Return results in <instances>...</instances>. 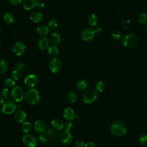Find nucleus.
<instances>
[{"label": "nucleus", "instance_id": "1", "mask_svg": "<svg viewBox=\"0 0 147 147\" xmlns=\"http://www.w3.org/2000/svg\"><path fill=\"white\" fill-rule=\"evenodd\" d=\"M110 131L113 135L117 137L123 136L126 133L125 125L121 121H115L110 126Z\"/></svg>", "mask_w": 147, "mask_h": 147}, {"label": "nucleus", "instance_id": "2", "mask_svg": "<svg viewBox=\"0 0 147 147\" xmlns=\"http://www.w3.org/2000/svg\"><path fill=\"white\" fill-rule=\"evenodd\" d=\"M24 98L25 101L30 105H37L40 100L38 91L37 90L33 88H32L26 91Z\"/></svg>", "mask_w": 147, "mask_h": 147}, {"label": "nucleus", "instance_id": "3", "mask_svg": "<svg viewBox=\"0 0 147 147\" xmlns=\"http://www.w3.org/2000/svg\"><path fill=\"white\" fill-rule=\"evenodd\" d=\"M138 38L135 34L130 33L126 35L122 40V44L127 48L134 47L137 43Z\"/></svg>", "mask_w": 147, "mask_h": 147}, {"label": "nucleus", "instance_id": "4", "mask_svg": "<svg viewBox=\"0 0 147 147\" xmlns=\"http://www.w3.org/2000/svg\"><path fill=\"white\" fill-rule=\"evenodd\" d=\"M98 98V93L94 89H88L83 94V99L85 103L91 104L94 103Z\"/></svg>", "mask_w": 147, "mask_h": 147}, {"label": "nucleus", "instance_id": "5", "mask_svg": "<svg viewBox=\"0 0 147 147\" xmlns=\"http://www.w3.org/2000/svg\"><path fill=\"white\" fill-rule=\"evenodd\" d=\"M11 98L13 99L17 102H21L24 98V92L23 89L18 86H15L11 91Z\"/></svg>", "mask_w": 147, "mask_h": 147}, {"label": "nucleus", "instance_id": "6", "mask_svg": "<svg viewBox=\"0 0 147 147\" xmlns=\"http://www.w3.org/2000/svg\"><path fill=\"white\" fill-rule=\"evenodd\" d=\"M62 68L61 61L57 58H53L49 63V69L53 74H57Z\"/></svg>", "mask_w": 147, "mask_h": 147}, {"label": "nucleus", "instance_id": "7", "mask_svg": "<svg viewBox=\"0 0 147 147\" xmlns=\"http://www.w3.org/2000/svg\"><path fill=\"white\" fill-rule=\"evenodd\" d=\"M24 144L27 147H35L37 145V139L36 137L30 134H25L22 138Z\"/></svg>", "mask_w": 147, "mask_h": 147}, {"label": "nucleus", "instance_id": "8", "mask_svg": "<svg viewBox=\"0 0 147 147\" xmlns=\"http://www.w3.org/2000/svg\"><path fill=\"white\" fill-rule=\"evenodd\" d=\"M38 82V77L34 74L27 75L24 79V84L29 88H33Z\"/></svg>", "mask_w": 147, "mask_h": 147}, {"label": "nucleus", "instance_id": "9", "mask_svg": "<svg viewBox=\"0 0 147 147\" xmlns=\"http://www.w3.org/2000/svg\"><path fill=\"white\" fill-rule=\"evenodd\" d=\"M16 105L12 101H7L5 102L2 107V111L3 113L9 115L12 114L16 109Z\"/></svg>", "mask_w": 147, "mask_h": 147}, {"label": "nucleus", "instance_id": "10", "mask_svg": "<svg viewBox=\"0 0 147 147\" xmlns=\"http://www.w3.org/2000/svg\"><path fill=\"white\" fill-rule=\"evenodd\" d=\"M95 33L93 29L91 28H86L81 33L80 37L83 41H90L93 39L94 37Z\"/></svg>", "mask_w": 147, "mask_h": 147}, {"label": "nucleus", "instance_id": "11", "mask_svg": "<svg viewBox=\"0 0 147 147\" xmlns=\"http://www.w3.org/2000/svg\"><path fill=\"white\" fill-rule=\"evenodd\" d=\"M26 46L24 43L21 41L16 42L13 47V52L17 56L22 55L25 51Z\"/></svg>", "mask_w": 147, "mask_h": 147}, {"label": "nucleus", "instance_id": "12", "mask_svg": "<svg viewBox=\"0 0 147 147\" xmlns=\"http://www.w3.org/2000/svg\"><path fill=\"white\" fill-rule=\"evenodd\" d=\"M60 140L64 144H69L72 140V136L69 131L65 130L60 134Z\"/></svg>", "mask_w": 147, "mask_h": 147}, {"label": "nucleus", "instance_id": "13", "mask_svg": "<svg viewBox=\"0 0 147 147\" xmlns=\"http://www.w3.org/2000/svg\"><path fill=\"white\" fill-rule=\"evenodd\" d=\"M45 122L42 119H37L34 123V129L38 133H42L46 129Z\"/></svg>", "mask_w": 147, "mask_h": 147}, {"label": "nucleus", "instance_id": "14", "mask_svg": "<svg viewBox=\"0 0 147 147\" xmlns=\"http://www.w3.org/2000/svg\"><path fill=\"white\" fill-rule=\"evenodd\" d=\"M26 118V114L22 110H17L14 114L15 121L18 123H23Z\"/></svg>", "mask_w": 147, "mask_h": 147}, {"label": "nucleus", "instance_id": "15", "mask_svg": "<svg viewBox=\"0 0 147 147\" xmlns=\"http://www.w3.org/2000/svg\"><path fill=\"white\" fill-rule=\"evenodd\" d=\"M49 40L47 37H43L38 39L37 42V47L40 50H45L49 47Z\"/></svg>", "mask_w": 147, "mask_h": 147}, {"label": "nucleus", "instance_id": "16", "mask_svg": "<svg viewBox=\"0 0 147 147\" xmlns=\"http://www.w3.org/2000/svg\"><path fill=\"white\" fill-rule=\"evenodd\" d=\"M30 20L34 23H38L43 19V14L39 11L32 12L30 15Z\"/></svg>", "mask_w": 147, "mask_h": 147}, {"label": "nucleus", "instance_id": "17", "mask_svg": "<svg viewBox=\"0 0 147 147\" xmlns=\"http://www.w3.org/2000/svg\"><path fill=\"white\" fill-rule=\"evenodd\" d=\"M63 116L68 121H72L76 118L74 111L71 108L69 107L64 109L63 111Z\"/></svg>", "mask_w": 147, "mask_h": 147}, {"label": "nucleus", "instance_id": "18", "mask_svg": "<svg viewBox=\"0 0 147 147\" xmlns=\"http://www.w3.org/2000/svg\"><path fill=\"white\" fill-rule=\"evenodd\" d=\"M37 2L36 0H24L22 2L23 7L26 10H30L37 6Z\"/></svg>", "mask_w": 147, "mask_h": 147}, {"label": "nucleus", "instance_id": "19", "mask_svg": "<svg viewBox=\"0 0 147 147\" xmlns=\"http://www.w3.org/2000/svg\"><path fill=\"white\" fill-rule=\"evenodd\" d=\"M50 40L54 45H58L61 42V36L59 32H54L50 35Z\"/></svg>", "mask_w": 147, "mask_h": 147}, {"label": "nucleus", "instance_id": "20", "mask_svg": "<svg viewBox=\"0 0 147 147\" xmlns=\"http://www.w3.org/2000/svg\"><path fill=\"white\" fill-rule=\"evenodd\" d=\"M3 21L7 25H12L15 22L16 18L10 12H6L3 16Z\"/></svg>", "mask_w": 147, "mask_h": 147}, {"label": "nucleus", "instance_id": "21", "mask_svg": "<svg viewBox=\"0 0 147 147\" xmlns=\"http://www.w3.org/2000/svg\"><path fill=\"white\" fill-rule=\"evenodd\" d=\"M37 32L39 35L45 37L49 34V29L46 25H40L37 27Z\"/></svg>", "mask_w": 147, "mask_h": 147}, {"label": "nucleus", "instance_id": "22", "mask_svg": "<svg viewBox=\"0 0 147 147\" xmlns=\"http://www.w3.org/2000/svg\"><path fill=\"white\" fill-rule=\"evenodd\" d=\"M48 53L51 57L56 58L59 55V50L55 45L50 46L48 48Z\"/></svg>", "mask_w": 147, "mask_h": 147}, {"label": "nucleus", "instance_id": "23", "mask_svg": "<svg viewBox=\"0 0 147 147\" xmlns=\"http://www.w3.org/2000/svg\"><path fill=\"white\" fill-rule=\"evenodd\" d=\"M52 126L55 130H61L64 127V124L61 119L55 118L52 121Z\"/></svg>", "mask_w": 147, "mask_h": 147}, {"label": "nucleus", "instance_id": "24", "mask_svg": "<svg viewBox=\"0 0 147 147\" xmlns=\"http://www.w3.org/2000/svg\"><path fill=\"white\" fill-rule=\"evenodd\" d=\"M76 88L80 91H84L88 87V83L84 79H79L76 82Z\"/></svg>", "mask_w": 147, "mask_h": 147}, {"label": "nucleus", "instance_id": "25", "mask_svg": "<svg viewBox=\"0 0 147 147\" xmlns=\"http://www.w3.org/2000/svg\"><path fill=\"white\" fill-rule=\"evenodd\" d=\"M98 18L94 14H91L88 18V23L91 26H95L98 24Z\"/></svg>", "mask_w": 147, "mask_h": 147}, {"label": "nucleus", "instance_id": "26", "mask_svg": "<svg viewBox=\"0 0 147 147\" xmlns=\"http://www.w3.org/2000/svg\"><path fill=\"white\" fill-rule=\"evenodd\" d=\"M8 69V64L6 60L3 59L0 60V74H3L7 72Z\"/></svg>", "mask_w": 147, "mask_h": 147}, {"label": "nucleus", "instance_id": "27", "mask_svg": "<svg viewBox=\"0 0 147 147\" xmlns=\"http://www.w3.org/2000/svg\"><path fill=\"white\" fill-rule=\"evenodd\" d=\"M67 99L69 103H74L78 99L77 94L74 91H70L67 95Z\"/></svg>", "mask_w": 147, "mask_h": 147}, {"label": "nucleus", "instance_id": "28", "mask_svg": "<svg viewBox=\"0 0 147 147\" xmlns=\"http://www.w3.org/2000/svg\"><path fill=\"white\" fill-rule=\"evenodd\" d=\"M106 85L105 83L102 81L98 82L96 84V91L99 92H102L103 91H104L106 89Z\"/></svg>", "mask_w": 147, "mask_h": 147}, {"label": "nucleus", "instance_id": "29", "mask_svg": "<svg viewBox=\"0 0 147 147\" xmlns=\"http://www.w3.org/2000/svg\"><path fill=\"white\" fill-rule=\"evenodd\" d=\"M26 69V66L21 62H18L14 66V70H17L20 72L24 71Z\"/></svg>", "mask_w": 147, "mask_h": 147}, {"label": "nucleus", "instance_id": "30", "mask_svg": "<svg viewBox=\"0 0 147 147\" xmlns=\"http://www.w3.org/2000/svg\"><path fill=\"white\" fill-rule=\"evenodd\" d=\"M111 37L115 40H119L122 38V35L121 32L118 30H115L112 32Z\"/></svg>", "mask_w": 147, "mask_h": 147}, {"label": "nucleus", "instance_id": "31", "mask_svg": "<svg viewBox=\"0 0 147 147\" xmlns=\"http://www.w3.org/2000/svg\"><path fill=\"white\" fill-rule=\"evenodd\" d=\"M140 144L142 146H147V134H142L140 135L138 138Z\"/></svg>", "mask_w": 147, "mask_h": 147}, {"label": "nucleus", "instance_id": "32", "mask_svg": "<svg viewBox=\"0 0 147 147\" xmlns=\"http://www.w3.org/2000/svg\"><path fill=\"white\" fill-rule=\"evenodd\" d=\"M32 129V126L30 122H24L22 125V130L25 133H28Z\"/></svg>", "mask_w": 147, "mask_h": 147}, {"label": "nucleus", "instance_id": "33", "mask_svg": "<svg viewBox=\"0 0 147 147\" xmlns=\"http://www.w3.org/2000/svg\"><path fill=\"white\" fill-rule=\"evenodd\" d=\"M48 28L51 30H55L58 26V23L55 19H51L48 22Z\"/></svg>", "mask_w": 147, "mask_h": 147}, {"label": "nucleus", "instance_id": "34", "mask_svg": "<svg viewBox=\"0 0 147 147\" xmlns=\"http://www.w3.org/2000/svg\"><path fill=\"white\" fill-rule=\"evenodd\" d=\"M138 19L142 24H146L147 23V15L145 13H141L138 16Z\"/></svg>", "mask_w": 147, "mask_h": 147}, {"label": "nucleus", "instance_id": "35", "mask_svg": "<svg viewBox=\"0 0 147 147\" xmlns=\"http://www.w3.org/2000/svg\"><path fill=\"white\" fill-rule=\"evenodd\" d=\"M38 140L41 143H46L48 141V136L46 133H41L38 136Z\"/></svg>", "mask_w": 147, "mask_h": 147}, {"label": "nucleus", "instance_id": "36", "mask_svg": "<svg viewBox=\"0 0 147 147\" xmlns=\"http://www.w3.org/2000/svg\"><path fill=\"white\" fill-rule=\"evenodd\" d=\"M11 77L14 80H18L21 77V72L17 70H13L11 72Z\"/></svg>", "mask_w": 147, "mask_h": 147}, {"label": "nucleus", "instance_id": "37", "mask_svg": "<svg viewBox=\"0 0 147 147\" xmlns=\"http://www.w3.org/2000/svg\"><path fill=\"white\" fill-rule=\"evenodd\" d=\"M5 84L7 86V87H13L15 86L16 83L14 80L10 79V78H8L6 79L5 80Z\"/></svg>", "mask_w": 147, "mask_h": 147}, {"label": "nucleus", "instance_id": "38", "mask_svg": "<svg viewBox=\"0 0 147 147\" xmlns=\"http://www.w3.org/2000/svg\"><path fill=\"white\" fill-rule=\"evenodd\" d=\"M1 96L2 97L4 98V99H10V95H9V90L7 88H3L2 91H1Z\"/></svg>", "mask_w": 147, "mask_h": 147}, {"label": "nucleus", "instance_id": "39", "mask_svg": "<svg viewBox=\"0 0 147 147\" xmlns=\"http://www.w3.org/2000/svg\"><path fill=\"white\" fill-rule=\"evenodd\" d=\"M48 137H50L51 138H53V137H55L56 136V132L53 130V129H49L45 133Z\"/></svg>", "mask_w": 147, "mask_h": 147}, {"label": "nucleus", "instance_id": "40", "mask_svg": "<svg viewBox=\"0 0 147 147\" xmlns=\"http://www.w3.org/2000/svg\"><path fill=\"white\" fill-rule=\"evenodd\" d=\"M9 3L13 6H18L22 2V0H9Z\"/></svg>", "mask_w": 147, "mask_h": 147}, {"label": "nucleus", "instance_id": "41", "mask_svg": "<svg viewBox=\"0 0 147 147\" xmlns=\"http://www.w3.org/2000/svg\"><path fill=\"white\" fill-rule=\"evenodd\" d=\"M64 127L65 130H67V131H69V130H71L72 129V127H73V125H72V123L71 122H66V123L64 124Z\"/></svg>", "mask_w": 147, "mask_h": 147}, {"label": "nucleus", "instance_id": "42", "mask_svg": "<svg viewBox=\"0 0 147 147\" xmlns=\"http://www.w3.org/2000/svg\"><path fill=\"white\" fill-rule=\"evenodd\" d=\"M75 145L76 147H83L84 145V144L82 140H78L76 141Z\"/></svg>", "mask_w": 147, "mask_h": 147}, {"label": "nucleus", "instance_id": "43", "mask_svg": "<svg viewBox=\"0 0 147 147\" xmlns=\"http://www.w3.org/2000/svg\"><path fill=\"white\" fill-rule=\"evenodd\" d=\"M83 147H96L95 144L92 142H88L86 143Z\"/></svg>", "mask_w": 147, "mask_h": 147}, {"label": "nucleus", "instance_id": "44", "mask_svg": "<svg viewBox=\"0 0 147 147\" xmlns=\"http://www.w3.org/2000/svg\"><path fill=\"white\" fill-rule=\"evenodd\" d=\"M44 6H45V5H44V3L42 2L39 1L38 2H37V7H38V9H43L44 8Z\"/></svg>", "mask_w": 147, "mask_h": 147}, {"label": "nucleus", "instance_id": "45", "mask_svg": "<svg viewBox=\"0 0 147 147\" xmlns=\"http://www.w3.org/2000/svg\"><path fill=\"white\" fill-rule=\"evenodd\" d=\"M93 30H94L95 34H99L102 32V29L99 27H96L94 29H93Z\"/></svg>", "mask_w": 147, "mask_h": 147}, {"label": "nucleus", "instance_id": "46", "mask_svg": "<svg viewBox=\"0 0 147 147\" xmlns=\"http://www.w3.org/2000/svg\"><path fill=\"white\" fill-rule=\"evenodd\" d=\"M4 100H5L4 98L2 97V96H0V105H2V103H3Z\"/></svg>", "mask_w": 147, "mask_h": 147}, {"label": "nucleus", "instance_id": "47", "mask_svg": "<svg viewBox=\"0 0 147 147\" xmlns=\"http://www.w3.org/2000/svg\"><path fill=\"white\" fill-rule=\"evenodd\" d=\"M1 114H2V110H1V109H0V116L1 115Z\"/></svg>", "mask_w": 147, "mask_h": 147}, {"label": "nucleus", "instance_id": "48", "mask_svg": "<svg viewBox=\"0 0 147 147\" xmlns=\"http://www.w3.org/2000/svg\"><path fill=\"white\" fill-rule=\"evenodd\" d=\"M1 41L0 40V47H1Z\"/></svg>", "mask_w": 147, "mask_h": 147}, {"label": "nucleus", "instance_id": "49", "mask_svg": "<svg viewBox=\"0 0 147 147\" xmlns=\"http://www.w3.org/2000/svg\"><path fill=\"white\" fill-rule=\"evenodd\" d=\"M1 27H0V33H1Z\"/></svg>", "mask_w": 147, "mask_h": 147}, {"label": "nucleus", "instance_id": "50", "mask_svg": "<svg viewBox=\"0 0 147 147\" xmlns=\"http://www.w3.org/2000/svg\"><path fill=\"white\" fill-rule=\"evenodd\" d=\"M146 31H147V25H146Z\"/></svg>", "mask_w": 147, "mask_h": 147}, {"label": "nucleus", "instance_id": "51", "mask_svg": "<svg viewBox=\"0 0 147 147\" xmlns=\"http://www.w3.org/2000/svg\"><path fill=\"white\" fill-rule=\"evenodd\" d=\"M38 1H42V0H38Z\"/></svg>", "mask_w": 147, "mask_h": 147}]
</instances>
